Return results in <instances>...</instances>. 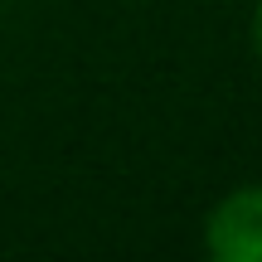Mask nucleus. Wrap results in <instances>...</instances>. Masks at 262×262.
<instances>
[{
	"mask_svg": "<svg viewBox=\"0 0 262 262\" xmlns=\"http://www.w3.org/2000/svg\"><path fill=\"white\" fill-rule=\"evenodd\" d=\"M204 253L214 262H262V180L233 185L209 204Z\"/></svg>",
	"mask_w": 262,
	"mask_h": 262,
	"instance_id": "obj_1",
	"label": "nucleus"
},
{
	"mask_svg": "<svg viewBox=\"0 0 262 262\" xmlns=\"http://www.w3.org/2000/svg\"><path fill=\"white\" fill-rule=\"evenodd\" d=\"M248 44H253V58L262 68V0H253V15H248Z\"/></svg>",
	"mask_w": 262,
	"mask_h": 262,
	"instance_id": "obj_2",
	"label": "nucleus"
}]
</instances>
